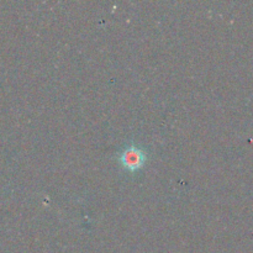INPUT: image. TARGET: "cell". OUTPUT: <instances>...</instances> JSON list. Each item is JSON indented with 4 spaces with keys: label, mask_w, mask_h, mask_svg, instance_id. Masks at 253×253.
Returning a JSON list of instances; mask_svg holds the SVG:
<instances>
[{
    "label": "cell",
    "mask_w": 253,
    "mask_h": 253,
    "mask_svg": "<svg viewBox=\"0 0 253 253\" xmlns=\"http://www.w3.org/2000/svg\"><path fill=\"white\" fill-rule=\"evenodd\" d=\"M146 160H147V155H146L145 151L135 145L127 146L121 152L120 158H119L124 169L128 170V172L140 170L145 166Z\"/></svg>",
    "instance_id": "1"
}]
</instances>
